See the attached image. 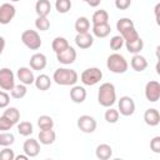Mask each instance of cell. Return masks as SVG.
Wrapping results in <instances>:
<instances>
[{"label":"cell","mask_w":160,"mask_h":160,"mask_svg":"<svg viewBox=\"0 0 160 160\" xmlns=\"http://www.w3.org/2000/svg\"><path fill=\"white\" fill-rule=\"evenodd\" d=\"M52 80L61 86H72L79 80V75L74 69L59 68L52 74Z\"/></svg>","instance_id":"cell-1"},{"label":"cell","mask_w":160,"mask_h":160,"mask_svg":"<svg viewBox=\"0 0 160 160\" xmlns=\"http://www.w3.org/2000/svg\"><path fill=\"white\" fill-rule=\"evenodd\" d=\"M98 102L104 108H110L116 102V89L111 82H104L98 91Z\"/></svg>","instance_id":"cell-2"},{"label":"cell","mask_w":160,"mask_h":160,"mask_svg":"<svg viewBox=\"0 0 160 160\" xmlns=\"http://www.w3.org/2000/svg\"><path fill=\"white\" fill-rule=\"evenodd\" d=\"M106 68L114 72V74H124L128 71L129 64L126 61V59L119 54V52H114L111 55L108 56L106 59Z\"/></svg>","instance_id":"cell-3"},{"label":"cell","mask_w":160,"mask_h":160,"mask_svg":"<svg viewBox=\"0 0 160 160\" xmlns=\"http://www.w3.org/2000/svg\"><path fill=\"white\" fill-rule=\"evenodd\" d=\"M21 41L30 50H38V49H40V46L42 44L39 32L36 30H31V29H28V30L22 31Z\"/></svg>","instance_id":"cell-4"},{"label":"cell","mask_w":160,"mask_h":160,"mask_svg":"<svg viewBox=\"0 0 160 160\" xmlns=\"http://www.w3.org/2000/svg\"><path fill=\"white\" fill-rule=\"evenodd\" d=\"M101 79H102V71L99 68H88L80 75L81 82L86 86H94Z\"/></svg>","instance_id":"cell-5"},{"label":"cell","mask_w":160,"mask_h":160,"mask_svg":"<svg viewBox=\"0 0 160 160\" xmlns=\"http://www.w3.org/2000/svg\"><path fill=\"white\" fill-rule=\"evenodd\" d=\"M118 111L119 114H121L122 116H131L134 112H135V102L132 100V98L125 95V96H121L118 101Z\"/></svg>","instance_id":"cell-6"},{"label":"cell","mask_w":160,"mask_h":160,"mask_svg":"<svg viewBox=\"0 0 160 160\" xmlns=\"http://www.w3.org/2000/svg\"><path fill=\"white\" fill-rule=\"evenodd\" d=\"M15 86V75L9 68L0 69V88L2 90H11Z\"/></svg>","instance_id":"cell-7"},{"label":"cell","mask_w":160,"mask_h":160,"mask_svg":"<svg viewBox=\"0 0 160 160\" xmlns=\"http://www.w3.org/2000/svg\"><path fill=\"white\" fill-rule=\"evenodd\" d=\"M145 98L150 102H156L160 99V84L156 80H150L145 85Z\"/></svg>","instance_id":"cell-8"},{"label":"cell","mask_w":160,"mask_h":160,"mask_svg":"<svg viewBox=\"0 0 160 160\" xmlns=\"http://www.w3.org/2000/svg\"><path fill=\"white\" fill-rule=\"evenodd\" d=\"M96 120L90 115H81L78 119V128L80 131L85 134H91L96 130Z\"/></svg>","instance_id":"cell-9"},{"label":"cell","mask_w":160,"mask_h":160,"mask_svg":"<svg viewBox=\"0 0 160 160\" xmlns=\"http://www.w3.org/2000/svg\"><path fill=\"white\" fill-rule=\"evenodd\" d=\"M16 15V9L10 2H4L0 5V24L8 25Z\"/></svg>","instance_id":"cell-10"},{"label":"cell","mask_w":160,"mask_h":160,"mask_svg":"<svg viewBox=\"0 0 160 160\" xmlns=\"http://www.w3.org/2000/svg\"><path fill=\"white\" fill-rule=\"evenodd\" d=\"M56 60L60 64L64 65H70L76 60V50L72 46H68L66 49H64L60 52H56Z\"/></svg>","instance_id":"cell-11"},{"label":"cell","mask_w":160,"mask_h":160,"mask_svg":"<svg viewBox=\"0 0 160 160\" xmlns=\"http://www.w3.org/2000/svg\"><path fill=\"white\" fill-rule=\"evenodd\" d=\"M16 78L20 80L21 84L24 85H31L34 84L35 81V76H34V72H32V69L31 68H28V66H21L16 71Z\"/></svg>","instance_id":"cell-12"},{"label":"cell","mask_w":160,"mask_h":160,"mask_svg":"<svg viewBox=\"0 0 160 160\" xmlns=\"http://www.w3.org/2000/svg\"><path fill=\"white\" fill-rule=\"evenodd\" d=\"M22 150H24V152H25L29 158H35V156H38L39 152H40V142H39V140L32 139V138L25 140L24 144H22Z\"/></svg>","instance_id":"cell-13"},{"label":"cell","mask_w":160,"mask_h":160,"mask_svg":"<svg viewBox=\"0 0 160 160\" xmlns=\"http://www.w3.org/2000/svg\"><path fill=\"white\" fill-rule=\"evenodd\" d=\"M48 64V59L42 52H35L31 55L30 60H29V65L32 70H44L46 68Z\"/></svg>","instance_id":"cell-14"},{"label":"cell","mask_w":160,"mask_h":160,"mask_svg":"<svg viewBox=\"0 0 160 160\" xmlns=\"http://www.w3.org/2000/svg\"><path fill=\"white\" fill-rule=\"evenodd\" d=\"M75 44L80 49H89L94 44V36L90 32L76 34V36H75Z\"/></svg>","instance_id":"cell-15"},{"label":"cell","mask_w":160,"mask_h":160,"mask_svg":"<svg viewBox=\"0 0 160 160\" xmlns=\"http://www.w3.org/2000/svg\"><path fill=\"white\" fill-rule=\"evenodd\" d=\"M70 99L75 104H81L86 99V90L84 86L80 85H72L70 89Z\"/></svg>","instance_id":"cell-16"},{"label":"cell","mask_w":160,"mask_h":160,"mask_svg":"<svg viewBox=\"0 0 160 160\" xmlns=\"http://www.w3.org/2000/svg\"><path fill=\"white\" fill-rule=\"evenodd\" d=\"M144 121L149 126H158L160 124V112L156 109H154V108L145 110V112H144Z\"/></svg>","instance_id":"cell-17"},{"label":"cell","mask_w":160,"mask_h":160,"mask_svg":"<svg viewBox=\"0 0 160 160\" xmlns=\"http://www.w3.org/2000/svg\"><path fill=\"white\" fill-rule=\"evenodd\" d=\"M130 66L132 68V70H135L138 72H141L148 68V60L142 55L135 54L130 60Z\"/></svg>","instance_id":"cell-18"},{"label":"cell","mask_w":160,"mask_h":160,"mask_svg":"<svg viewBox=\"0 0 160 160\" xmlns=\"http://www.w3.org/2000/svg\"><path fill=\"white\" fill-rule=\"evenodd\" d=\"M34 85L38 90L40 91H46L50 89L51 86V79L49 75L46 74H40L39 76L35 78V81H34Z\"/></svg>","instance_id":"cell-19"},{"label":"cell","mask_w":160,"mask_h":160,"mask_svg":"<svg viewBox=\"0 0 160 160\" xmlns=\"http://www.w3.org/2000/svg\"><path fill=\"white\" fill-rule=\"evenodd\" d=\"M124 45L130 54L135 55V54H140V51L144 49V40L141 38H138L131 41H125Z\"/></svg>","instance_id":"cell-20"},{"label":"cell","mask_w":160,"mask_h":160,"mask_svg":"<svg viewBox=\"0 0 160 160\" xmlns=\"http://www.w3.org/2000/svg\"><path fill=\"white\" fill-rule=\"evenodd\" d=\"M91 31H92V36H96V38H106L110 31H111V26L109 25V22H105V24H98V25H92L91 28Z\"/></svg>","instance_id":"cell-21"},{"label":"cell","mask_w":160,"mask_h":160,"mask_svg":"<svg viewBox=\"0 0 160 160\" xmlns=\"http://www.w3.org/2000/svg\"><path fill=\"white\" fill-rule=\"evenodd\" d=\"M38 138H39V142L40 144L51 145L56 139V134H55V131L52 129H50V130H40Z\"/></svg>","instance_id":"cell-22"},{"label":"cell","mask_w":160,"mask_h":160,"mask_svg":"<svg viewBox=\"0 0 160 160\" xmlns=\"http://www.w3.org/2000/svg\"><path fill=\"white\" fill-rule=\"evenodd\" d=\"M95 155L100 160H108V159H110L112 156V149L108 144H100V145L96 146Z\"/></svg>","instance_id":"cell-23"},{"label":"cell","mask_w":160,"mask_h":160,"mask_svg":"<svg viewBox=\"0 0 160 160\" xmlns=\"http://www.w3.org/2000/svg\"><path fill=\"white\" fill-rule=\"evenodd\" d=\"M51 11V4L49 0H38L35 4V12L38 16H48Z\"/></svg>","instance_id":"cell-24"},{"label":"cell","mask_w":160,"mask_h":160,"mask_svg":"<svg viewBox=\"0 0 160 160\" xmlns=\"http://www.w3.org/2000/svg\"><path fill=\"white\" fill-rule=\"evenodd\" d=\"M74 28L76 30L78 34H82V32H89L90 30V20L86 16H80L76 19Z\"/></svg>","instance_id":"cell-25"},{"label":"cell","mask_w":160,"mask_h":160,"mask_svg":"<svg viewBox=\"0 0 160 160\" xmlns=\"http://www.w3.org/2000/svg\"><path fill=\"white\" fill-rule=\"evenodd\" d=\"M132 28H135L134 21L131 19H129V18H121L116 22V30L120 32V35H122L124 32H126L128 30H130Z\"/></svg>","instance_id":"cell-26"},{"label":"cell","mask_w":160,"mask_h":160,"mask_svg":"<svg viewBox=\"0 0 160 160\" xmlns=\"http://www.w3.org/2000/svg\"><path fill=\"white\" fill-rule=\"evenodd\" d=\"M91 22H92V25H98V24H105V22H109V14H108V11H106V10H104V9L96 10V11L92 14Z\"/></svg>","instance_id":"cell-27"},{"label":"cell","mask_w":160,"mask_h":160,"mask_svg":"<svg viewBox=\"0 0 160 160\" xmlns=\"http://www.w3.org/2000/svg\"><path fill=\"white\" fill-rule=\"evenodd\" d=\"M68 46H69V41H68L65 38H62V36H56V38L52 40V42H51V49L54 50L55 54L62 51V50L66 49Z\"/></svg>","instance_id":"cell-28"},{"label":"cell","mask_w":160,"mask_h":160,"mask_svg":"<svg viewBox=\"0 0 160 160\" xmlns=\"http://www.w3.org/2000/svg\"><path fill=\"white\" fill-rule=\"evenodd\" d=\"M38 126L40 130H50L54 128V120L49 115H41L38 118Z\"/></svg>","instance_id":"cell-29"},{"label":"cell","mask_w":160,"mask_h":160,"mask_svg":"<svg viewBox=\"0 0 160 160\" xmlns=\"http://www.w3.org/2000/svg\"><path fill=\"white\" fill-rule=\"evenodd\" d=\"M28 94V88H26V85H24V84H18V85H15L11 90H10V95H11V98H14V99H22L25 95Z\"/></svg>","instance_id":"cell-30"},{"label":"cell","mask_w":160,"mask_h":160,"mask_svg":"<svg viewBox=\"0 0 160 160\" xmlns=\"http://www.w3.org/2000/svg\"><path fill=\"white\" fill-rule=\"evenodd\" d=\"M5 118H8L14 125L15 124H18L19 122V120H20V111L16 109V108H14V106H10V108H6V110L4 111V114H2Z\"/></svg>","instance_id":"cell-31"},{"label":"cell","mask_w":160,"mask_h":160,"mask_svg":"<svg viewBox=\"0 0 160 160\" xmlns=\"http://www.w3.org/2000/svg\"><path fill=\"white\" fill-rule=\"evenodd\" d=\"M18 132L21 136H30L34 132V126L30 121H21L18 124Z\"/></svg>","instance_id":"cell-32"},{"label":"cell","mask_w":160,"mask_h":160,"mask_svg":"<svg viewBox=\"0 0 160 160\" xmlns=\"http://www.w3.org/2000/svg\"><path fill=\"white\" fill-rule=\"evenodd\" d=\"M119 116H120L119 111H118L116 109L111 108V106L108 108V110H106L105 114H104V118H105L106 122H109V124H115V122H118Z\"/></svg>","instance_id":"cell-33"},{"label":"cell","mask_w":160,"mask_h":160,"mask_svg":"<svg viewBox=\"0 0 160 160\" xmlns=\"http://www.w3.org/2000/svg\"><path fill=\"white\" fill-rule=\"evenodd\" d=\"M15 142V136L12 132L2 131L0 132V146H11Z\"/></svg>","instance_id":"cell-34"},{"label":"cell","mask_w":160,"mask_h":160,"mask_svg":"<svg viewBox=\"0 0 160 160\" xmlns=\"http://www.w3.org/2000/svg\"><path fill=\"white\" fill-rule=\"evenodd\" d=\"M71 0H56L55 1V9L59 14H66L71 9Z\"/></svg>","instance_id":"cell-35"},{"label":"cell","mask_w":160,"mask_h":160,"mask_svg":"<svg viewBox=\"0 0 160 160\" xmlns=\"http://www.w3.org/2000/svg\"><path fill=\"white\" fill-rule=\"evenodd\" d=\"M35 28L40 31H46L50 28V20L48 16H38L35 20Z\"/></svg>","instance_id":"cell-36"},{"label":"cell","mask_w":160,"mask_h":160,"mask_svg":"<svg viewBox=\"0 0 160 160\" xmlns=\"http://www.w3.org/2000/svg\"><path fill=\"white\" fill-rule=\"evenodd\" d=\"M124 42L125 41H124L121 35H115L110 39V49L114 50V51H118L124 46Z\"/></svg>","instance_id":"cell-37"},{"label":"cell","mask_w":160,"mask_h":160,"mask_svg":"<svg viewBox=\"0 0 160 160\" xmlns=\"http://www.w3.org/2000/svg\"><path fill=\"white\" fill-rule=\"evenodd\" d=\"M14 159H15V154L11 148L5 146L0 151V160H14Z\"/></svg>","instance_id":"cell-38"},{"label":"cell","mask_w":160,"mask_h":160,"mask_svg":"<svg viewBox=\"0 0 160 160\" xmlns=\"http://www.w3.org/2000/svg\"><path fill=\"white\" fill-rule=\"evenodd\" d=\"M121 36H122L124 41H131V40H135V39L140 38V35H139V32L136 31V29H135V28H132V29L128 30V31H126V32H124Z\"/></svg>","instance_id":"cell-39"},{"label":"cell","mask_w":160,"mask_h":160,"mask_svg":"<svg viewBox=\"0 0 160 160\" xmlns=\"http://www.w3.org/2000/svg\"><path fill=\"white\" fill-rule=\"evenodd\" d=\"M12 126H14V124L8 118H5L4 115L0 116V131H9Z\"/></svg>","instance_id":"cell-40"},{"label":"cell","mask_w":160,"mask_h":160,"mask_svg":"<svg viewBox=\"0 0 160 160\" xmlns=\"http://www.w3.org/2000/svg\"><path fill=\"white\" fill-rule=\"evenodd\" d=\"M9 104H10V95L6 91L0 90V109L8 108Z\"/></svg>","instance_id":"cell-41"},{"label":"cell","mask_w":160,"mask_h":160,"mask_svg":"<svg viewBox=\"0 0 160 160\" xmlns=\"http://www.w3.org/2000/svg\"><path fill=\"white\" fill-rule=\"evenodd\" d=\"M150 149L155 154H160V136H154L150 140Z\"/></svg>","instance_id":"cell-42"},{"label":"cell","mask_w":160,"mask_h":160,"mask_svg":"<svg viewBox=\"0 0 160 160\" xmlns=\"http://www.w3.org/2000/svg\"><path fill=\"white\" fill-rule=\"evenodd\" d=\"M131 5V0H115V8L119 10H126Z\"/></svg>","instance_id":"cell-43"},{"label":"cell","mask_w":160,"mask_h":160,"mask_svg":"<svg viewBox=\"0 0 160 160\" xmlns=\"http://www.w3.org/2000/svg\"><path fill=\"white\" fill-rule=\"evenodd\" d=\"M100 2H101V0H86V4H88L89 6H91V8H96V6H99Z\"/></svg>","instance_id":"cell-44"},{"label":"cell","mask_w":160,"mask_h":160,"mask_svg":"<svg viewBox=\"0 0 160 160\" xmlns=\"http://www.w3.org/2000/svg\"><path fill=\"white\" fill-rule=\"evenodd\" d=\"M4 49H5V39L2 36H0V55L2 54Z\"/></svg>","instance_id":"cell-45"},{"label":"cell","mask_w":160,"mask_h":160,"mask_svg":"<svg viewBox=\"0 0 160 160\" xmlns=\"http://www.w3.org/2000/svg\"><path fill=\"white\" fill-rule=\"evenodd\" d=\"M15 159H16V160H28L29 156H28L26 154H24V155H18V156H15Z\"/></svg>","instance_id":"cell-46"},{"label":"cell","mask_w":160,"mask_h":160,"mask_svg":"<svg viewBox=\"0 0 160 160\" xmlns=\"http://www.w3.org/2000/svg\"><path fill=\"white\" fill-rule=\"evenodd\" d=\"M159 9H160V4H156V6H155V16H156V20H159V16H158Z\"/></svg>","instance_id":"cell-47"},{"label":"cell","mask_w":160,"mask_h":160,"mask_svg":"<svg viewBox=\"0 0 160 160\" xmlns=\"http://www.w3.org/2000/svg\"><path fill=\"white\" fill-rule=\"evenodd\" d=\"M10 1H14V2H16V1H20V0H10Z\"/></svg>","instance_id":"cell-48"},{"label":"cell","mask_w":160,"mask_h":160,"mask_svg":"<svg viewBox=\"0 0 160 160\" xmlns=\"http://www.w3.org/2000/svg\"><path fill=\"white\" fill-rule=\"evenodd\" d=\"M82 1H85V2H86V0H82Z\"/></svg>","instance_id":"cell-49"}]
</instances>
